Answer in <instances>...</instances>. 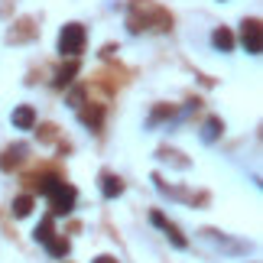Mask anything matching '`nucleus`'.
Segmentation results:
<instances>
[{"label":"nucleus","mask_w":263,"mask_h":263,"mask_svg":"<svg viewBox=\"0 0 263 263\" xmlns=\"http://www.w3.org/2000/svg\"><path fill=\"white\" fill-rule=\"evenodd\" d=\"M49 201H52V211L55 215H68V211L75 208V189L72 185H65V182H52V185H49Z\"/></svg>","instance_id":"f257e3e1"},{"label":"nucleus","mask_w":263,"mask_h":263,"mask_svg":"<svg viewBox=\"0 0 263 263\" xmlns=\"http://www.w3.org/2000/svg\"><path fill=\"white\" fill-rule=\"evenodd\" d=\"M46 247H49V254H52V257H65V254H68V240H55V237H52Z\"/></svg>","instance_id":"9b49d317"},{"label":"nucleus","mask_w":263,"mask_h":263,"mask_svg":"<svg viewBox=\"0 0 263 263\" xmlns=\"http://www.w3.org/2000/svg\"><path fill=\"white\" fill-rule=\"evenodd\" d=\"M218 130H221V120H218V117H211L208 124H205V140H208V143L218 137Z\"/></svg>","instance_id":"f8f14e48"},{"label":"nucleus","mask_w":263,"mask_h":263,"mask_svg":"<svg viewBox=\"0 0 263 263\" xmlns=\"http://www.w3.org/2000/svg\"><path fill=\"white\" fill-rule=\"evenodd\" d=\"M101 192H104V198H117L120 192H124V182H120L117 176L104 173V176H101Z\"/></svg>","instance_id":"423d86ee"},{"label":"nucleus","mask_w":263,"mask_h":263,"mask_svg":"<svg viewBox=\"0 0 263 263\" xmlns=\"http://www.w3.org/2000/svg\"><path fill=\"white\" fill-rule=\"evenodd\" d=\"M29 211H33V198H29V195H20V198L13 201V215H16V218H26Z\"/></svg>","instance_id":"9d476101"},{"label":"nucleus","mask_w":263,"mask_h":263,"mask_svg":"<svg viewBox=\"0 0 263 263\" xmlns=\"http://www.w3.org/2000/svg\"><path fill=\"white\" fill-rule=\"evenodd\" d=\"M23 153H26L23 146H13V149H7V153H4V159H0V169H10V166H16L20 159H23Z\"/></svg>","instance_id":"6e6552de"},{"label":"nucleus","mask_w":263,"mask_h":263,"mask_svg":"<svg viewBox=\"0 0 263 263\" xmlns=\"http://www.w3.org/2000/svg\"><path fill=\"white\" fill-rule=\"evenodd\" d=\"M240 36H244V46H247V52H260V23H257V20H247V23H244V33H240Z\"/></svg>","instance_id":"7ed1b4c3"},{"label":"nucleus","mask_w":263,"mask_h":263,"mask_svg":"<svg viewBox=\"0 0 263 263\" xmlns=\"http://www.w3.org/2000/svg\"><path fill=\"white\" fill-rule=\"evenodd\" d=\"M52 237H55V231H52V218H43V224L36 228V240H39V244H49Z\"/></svg>","instance_id":"0eeeda50"},{"label":"nucleus","mask_w":263,"mask_h":263,"mask_svg":"<svg viewBox=\"0 0 263 263\" xmlns=\"http://www.w3.org/2000/svg\"><path fill=\"white\" fill-rule=\"evenodd\" d=\"M78 72V65L72 62V65H68V68H62V72H59V78H55V85H68V82H72V75Z\"/></svg>","instance_id":"ddd939ff"},{"label":"nucleus","mask_w":263,"mask_h":263,"mask_svg":"<svg viewBox=\"0 0 263 263\" xmlns=\"http://www.w3.org/2000/svg\"><path fill=\"white\" fill-rule=\"evenodd\" d=\"M215 46L221 49V52H231V49H234V36H231L228 29H218V33H215Z\"/></svg>","instance_id":"1a4fd4ad"},{"label":"nucleus","mask_w":263,"mask_h":263,"mask_svg":"<svg viewBox=\"0 0 263 263\" xmlns=\"http://www.w3.org/2000/svg\"><path fill=\"white\" fill-rule=\"evenodd\" d=\"M33 124H36V110L29 107V104H23V107L13 110V127H16V130H29Z\"/></svg>","instance_id":"39448f33"},{"label":"nucleus","mask_w":263,"mask_h":263,"mask_svg":"<svg viewBox=\"0 0 263 263\" xmlns=\"http://www.w3.org/2000/svg\"><path fill=\"white\" fill-rule=\"evenodd\" d=\"M95 263H117V260H110V257H98Z\"/></svg>","instance_id":"4468645a"},{"label":"nucleus","mask_w":263,"mask_h":263,"mask_svg":"<svg viewBox=\"0 0 263 263\" xmlns=\"http://www.w3.org/2000/svg\"><path fill=\"white\" fill-rule=\"evenodd\" d=\"M153 224H159V228H163L166 234H169V240H173L176 247H185V244H189V240L179 234V228H176V224H169V221H166L163 215H159V211H153Z\"/></svg>","instance_id":"20e7f679"},{"label":"nucleus","mask_w":263,"mask_h":263,"mask_svg":"<svg viewBox=\"0 0 263 263\" xmlns=\"http://www.w3.org/2000/svg\"><path fill=\"white\" fill-rule=\"evenodd\" d=\"M85 49V29L78 23H68L62 33H59V52L62 55H78Z\"/></svg>","instance_id":"f03ea898"}]
</instances>
